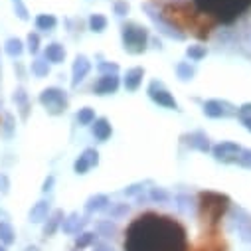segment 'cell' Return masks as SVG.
<instances>
[{
	"label": "cell",
	"instance_id": "f546056e",
	"mask_svg": "<svg viewBox=\"0 0 251 251\" xmlns=\"http://www.w3.org/2000/svg\"><path fill=\"white\" fill-rule=\"evenodd\" d=\"M0 241L4 245L14 243V227L8 222H0Z\"/></svg>",
	"mask_w": 251,
	"mask_h": 251
},
{
	"label": "cell",
	"instance_id": "d4e9b609",
	"mask_svg": "<svg viewBox=\"0 0 251 251\" xmlns=\"http://www.w3.org/2000/svg\"><path fill=\"white\" fill-rule=\"evenodd\" d=\"M32 74L36 77H46L50 74V64H48V59L46 57H36L32 61Z\"/></svg>",
	"mask_w": 251,
	"mask_h": 251
},
{
	"label": "cell",
	"instance_id": "2e32d148",
	"mask_svg": "<svg viewBox=\"0 0 251 251\" xmlns=\"http://www.w3.org/2000/svg\"><path fill=\"white\" fill-rule=\"evenodd\" d=\"M174 206L182 216H192L196 212V204H194V198L190 194H178L174 198Z\"/></svg>",
	"mask_w": 251,
	"mask_h": 251
},
{
	"label": "cell",
	"instance_id": "5bb4252c",
	"mask_svg": "<svg viewBox=\"0 0 251 251\" xmlns=\"http://www.w3.org/2000/svg\"><path fill=\"white\" fill-rule=\"evenodd\" d=\"M184 141H186V145L190 147V149L200 151V152H208V151L212 149V147H210V139H208V135H206L204 131L188 133V135L184 137Z\"/></svg>",
	"mask_w": 251,
	"mask_h": 251
},
{
	"label": "cell",
	"instance_id": "f35d334b",
	"mask_svg": "<svg viewBox=\"0 0 251 251\" xmlns=\"http://www.w3.org/2000/svg\"><path fill=\"white\" fill-rule=\"evenodd\" d=\"M97 70L101 72V75H107V74H117L119 72V66L113 64V61H101L97 66Z\"/></svg>",
	"mask_w": 251,
	"mask_h": 251
},
{
	"label": "cell",
	"instance_id": "ab89813d",
	"mask_svg": "<svg viewBox=\"0 0 251 251\" xmlns=\"http://www.w3.org/2000/svg\"><path fill=\"white\" fill-rule=\"evenodd\" d=\"M28 50H30V53H38L40 51V36L38 34H28Z\"/></svg>",
	"mask_w": 251,
	"mask_h": 251
},
{
	"label": "cell",
	"instance_id": "484cf974",
	"mask_svg": "<svg viewBox=\"0 0 251 251\" xmlns=\"http://www.w3.org/2000/svg\"><path fill=\"white\" fill-rule=\"evenodd\" d=\"M4 51H6L10 57H18V55H22V51H24V44H22V40H18V38H10V40H6V44H4Z\"/></svg>",
	"mask_w": 251,
	"mask_h": 251
},
{
	"label": "cell",
	"instance_id": "8992f818",
	"mask_svg": "<svg viewBox=\"0 0 251 251\" xmlns=\"http://www.w3.org/2000/svg\"><path fill=\"white\" fill-rule=\"evenodd\" d=\"M143 10L147 12V16L152 20V24L158 28V32L162 34V36H166V38H170V40H184L186 38V34L184 32H180V28L178 26H174V24H170L152 4H149V2H145L143 4Z\"/></svg>",
	"mask_w": 251,
	"mask_h": 251
},
{
	"label": "cell",
	"instance_id": "9c48e42d",
	"mask_svg": "<svg viewBox=\"0 0 251 251\" xmlns=\"http://www.w3.org/2000/svg\"><path fill=\"white\" fill-rule=\"evenodd\" d=\"M212 152H214L216 160H220V162H224V164H235V162H237V156H239V152H241V147H239L237 143L224 141V143L216 145V147L212 149Z\"/></svg>",
	"mask_w": 251,
	"mask_h": 251
},
{
	"label": "cell",
	"instance_id": "ba28073f",
	"mask_svg": "<svg viewBox=\"0 0 251 251\" xmlns=\"http://www.w3.org/2000/svg\"><path fill=\"white\" fill-rule=\"evenodd\" d=\"M202 111L210 119H227V117L237 115V109L229 101H224V99H210V101H206Z\"/></svg>",
	"mask_w": 251,
	"mask_h": 251
},
{
	"label": "cell",
	"instance_id": "30bf717a",
	"mask_svg": "<svg viewBox=\"0 0 251 251\" xmlns=\"http://www.w3.org/2000/svg\"><path fill=\"white\" fill-rule=\"evenodd\" d=\"M97 162H99V152L95 149H85L79 154V158L74 162V170L77 174H87L91 166H97Z\"/></svg>",
	"mask_w": 251,
	"mask_h": 251
},
{
	"label": "cell",
	"instance_id": "ee69618b",
	"mask_svg": "<svg viewBox=\"0 0 251 251\" xmlns=\"http://www.w3.org/2000/svg\"><path fill=\"white\" fill-rule=\"evenodd\" d=\"M12 123H14L12 115H6V117H4V127H6V137H12Z\"/></svg>",
	"mask_w": 251,
	"mask_h": 251
},
{
	"label": "cell",
	"instance_id": "681fc988",
	"mask_svg": "<svg viewBox=\"0 0 251 251\" xmlns=\"http://www.w3.org/2000/svg\"><path fill=\"white\" fill-rule=\"evenodd\" d=\"M0 251H6V247H4V245H0Z\"/></svg>",
	"mask_w": 251,
	"mask_h": 251
},
{
	"label": "cell",
	"instance_id": "d6986e66",
	"mask_svg": "<svg viewBox=\"0 0 251 251\" xmlns=\"http://www.w3.org/2000/svg\"><path fill=\"white\" fill-rule=\"evenodd\" d=\"M44 57L50 61V64H61V61L66 59V50H64V46H59V44L53 42V44L46 46Z\"/></svg>",
	"mask_w": 251,
	"mask_h": 251
},
{
	"label": "cell",
	"instance_id": "8d00e7d4",
	"mask_svg": "<svg viewBox=\"0 0 251 251\" xmlns=\"http://www.w3.org/2000/svg\"><path fill=\"white\" fill-rule=\"evenodd\" d=\"M77 121H79V125H93V121H95V111H93L91 107H83V109H79V113H77Z\"/></svg>",
	"mask_w": 251,
	"mask_h": 251
},
{
	"label": "cell",
	"instance_id": "836d02e7",
	"mask_svg": "<svg viewBox=\"0 0 251 251\" xmlns=\"http://www.w3.org/2000/svg\"><path fill=\"white\" fill-rule=\"evenodd\" d=\"M89 28L93 30V32H103L105 28H107V18L103 16V14H91V18H89Z\"/></svg>",
	"mask_w": 251,
	"mask_h": 251
},
{
	"label": "cell",
	"instance_id": "4fadbf2b",
	"mask_svg": "<svg viewBox=\"0 0 251 251\" xmlns=\"http://www.w3.org/2000/svg\"><path fill=\"white\" fill-rule=\"evenodd\" d=\"M233 226L243 241H251V216H247L243 210L233 212Z\"/></svg>",
	"mask_w": 251,
	"mask_h": 251
},
{
	"label": "cell",
	"instance_id": "74e56055",
	"mask_svg": "<svg viewBox=\"0 0 251 251\" xmlns=\"http://www.w3.org/2000/svg\"><path fill=\"white\" fill-rule=\"evenodd\" d=\"M235 164H239V166H243V168H249L251 170V149H241V152H239V156H237V162Z\"/></svg>",
	"mask_w": 251,
	"mask_h": 251
},
{
	"label": "cell",
	"instance_id": "5b68a950",
	"mask_svg": "<svg viewBox=\"0 0 251 251\" xmlns=\"http://www.w3.org/2000/svg\"><path fill=\"white\" fill-rule=\"evenodd\" d=\"M40 103L50 115H61L68 109V95L59 87H48L40 93Z\"/></svg>",
	"mask_w": 251,
	"mask_h": 251
},
{
	"label": "cell",
	"instance_id": "60d3db41",
	"mask_svg": "<svg viewBox=\"0 0 251 251\" xmlns=\"http://www.w3.org/2000/svg\"><path fill=\"white\" fill-rule=\"evenodd\" d=\"M14 10H16V16L20 20H28V10L26 6L22 4V0H14Z\"/></svg>",
	"mask_w": 251,
	"mask_h": 251
},
{
	"label": "cell",
	"instance_id": "7a4b0ae2",
	"mask_svg": "<svg viewBox=\"0 0 251 251\" xmlns=\"http://www.w3.org/2000/svg\"><path fill=\"white\" fill-rule=\"evenodd\" d=\"M194 4L198 10L216 16L222 22H233L251 6V0H194Z\"/></svg>",
	"mask_w": 251,
	"mask_h": 251
},
{
	"label": "cell",
	"instance_id": "ac0fdd59",
	"mask_svg": "<svg viewBox=\"0 0 251 251\" xmlns=\"http://www.w3.org/2000/svg\"><path fill=\"white\" fill-rule=\"evenodd\" d=\"M48 214H50V200H40L30 210V222L32 224H40V222L48 220Z\"/></svg>",
	"mask_w": 251,
	"mask_h": 251
},
{
	"label": "cell",
	"instance_id": "e575fe53",
	"mask_svg": "<svg viewBox=\"0 0 251 251\" xmlns=\"http://www.w3.org/2000/svg\"><path fill=\"white\" fill-rule=\"evenodd\" d=\"M97 231H99V235H103V237H115V233H117V226L111 224V220H107V222H99V224H97Z\"/></svg>",
	"mask_w": 251,
	"mask_h": 251
},
{
	"label": "cell",
	"instance_id": "f6af8a7d",
	"mask_svg": "<svg viewBox=\"0 0 251 251\" xmlns=\"http://www.w3.org/2000/svg\"><path fill=\"white\" fill-rule=\"evenodd\" d=\"M53 182H55V178H53V176H48V178L44 180L42 190H44V192H50V190H51V186H53Z\"/></svg>",
	"mask_w": 251,
	"mask_h": 251
},
{
	"label": "cell",
	"instance_id": "f1b7e54d",
	"mask_svg": "<svg viewBox=\"0 0 251 251\" xmlns=\"http://www.w3.org/2000/svg\"><path fill=\"white\" fill-rule=\"evenodd\" d=\"M237 117L241 121L243 127L251 133V103H243L239 109H237Z\"/></svg>",
	"mask_w": 251,
	"mask_h": 251
},
{
	"label": "cell",
	"instance_id": "3957f363",
	"mask_svg": "<svg viewBox=\"0 0 251 251\" xmlns=\"http://www.w3.org/2000/svg\"><path fill=\"white\" fill-rule=\"evenodd\" d=\"M198 206H200V216L204 218V222L216 224L229 208V198L218 192H202Z\"/></svg>",
	"mask_w": 251,
	"mask_h": 251
},
{
	"label": "cell",
	"instance_id": "6da1fadb",
	"mask_svg": "<svg viewBox=\"0 0 251 251\" xmlns=\"http://www.w3.org/2000/svg\"><path fill=\"white\" fill-rule=\"evenodd\" d=\"M127 251H186L184 227L168 216H139L127 229Z\"/></svg>",
	"mask_w": 251,
	"mask_h": 251
},
{
	"label": "cell",
	"instance_id": "b9f144b4",
	"mask_svg": "<svg viewBox=\"0 0 251 251\" xmlns=\"http://www.w3.org/2000/svg\"><path fill=\"white\" fill-rule=\"evenodd\" d=\"M8 192H10V178L0 172V194H8Z\"/></svg>",
	"mask_w": 251,
	"mask_h": 251
},
{
	"label": "cell",
	"instance_id": "7c38bea8",
	"mask_svg": "<svg viewBox=\"0 0 251 251\" xmlns=\"http://www.w3.org/2000/svg\"><path fill=\"white\" fill-rule=\"evenodd\" d=\"M91 72V61L85 57V55H77L75 57V61H74V68H72V85L75 87V85H79L85 77H87V74Z\"/></svg>",
	"mask_w": 251,
	"mask_h": 251
},
{
	"label": "cell",
	"instance_id": "7dc6e473",
	"mask_svg": "<svg viewBox=\"0 0 251 251\" xmlns=\"http://www.w3.org/2000/svg\"><path fill=\"white\" fill-rule=\"evenodd\" d=\"M24 251H40V247H36V245H28Z\"/></svg>",
	"mask_w": 251,
	"mask_h": 251
},
{
	"label": "cell",
	"instance_id": "d590c367",
	"mask_svg": "<svg viewBox=\"0 0 251 251\" xmlns=\"http://www.w3.org/2000/svg\"><path fill=\"white\" fill-rule=\"evenodd\" d=\"M95 233L93 231H83V233H79L77 235V239H75V247L77 249H85V247H89L93 241H95Z\"/></svg>",
	"mask_w": 251,
	"mask_h": 251
},
{
	"label": "cell",
	"instance_id": "cb8c5ba5",
	"mask_svg": "<svg viewBox=\"0 0 251 251\" xmlns=\"http://www.w3.org/2000/svg\"><path fill=\"white\" fill-rule=\"evenodd\" d=\"M129 206L127 204H109L107 206V220H121L129 214Z\"/></svg>",
	"mask_w": 251,
	"mask_h": 251
},
{
	"label": "cell",
	"instance_id": "4316f807",
	"mask_svg": "<svg viewBox=\"0 0 251 251\" xmlns=\"http://www.w3.org/2000/svg\"><path fill=\"white\" fill-rule=\"evenodd\" d=\"M176 74H178L180 81H190L196 72H194V68L190 64H188V61H180V64L176 66Z\"/></svg>",
	"mask_w": 251,
	"mask_h": 251
},
{
	"label": "cell",
	"instance_id": "277c9868",
	"mask_svg": "<svg viewBox=\"0 0 251 251\" xmlns=\"http://www.w3.org/2000/svg\"><path fill=\"white\" fill-rule=\"evenodd\" d=\"M123 48L127 50L129 53H143L149 46V32L147 28L129 22L123 26Z\"/></svg>",
	"mask_w": 251,
	"mask_h": 251
},
{
	"label": "cell",
	"instance_id": "7402d4cb",
	"mask_svg": "<svg viewBox=\"0 0 251 251\" xmlns=\"http://www.w3.org/2000/svg\"><path fill=\"white\" fill-rule=\"evenodd\" d=\"M14 103L20 109V117L26 121L28 119V111H30V103H28V93H26L24 87H18L14 91Z\"/></svg>",
	"mask_w": 251,
	"mask_h": 251
},
{
	"label": "cell",
	"instance_id": "52a82bcc",
	"mask_svg": "<svg viewBox=\"0 0 251 251\" xmlns=\"http://www.w3.org/2000/svg\"><path fill=\"white\" fill-rule=\"evenodd\" d=\"M149 97L156 103V105H160V107H166V109H178V103H176V99L172 97V93L162 85V81H158V79H152L151 83H149Z\"/></svg>",
	"mask_w": 251,
	"mask_h": 251
},
{
	"label": "cell",
	"instance_id": "603a6c76",
	"mask_svg": "<svg viewBox=\"0 0 251 251\" xmlns=\"http://www.w3.org/2000/svg\"><path fill=\"white\" fill-rule=\"evenodd\" d=\"M61 220H64V212H61V210H55L51 216H48V222H46V226H44V235H46V237L53 235L55 229L61 226Z\"/></svg>",
	"mask_w": 251,
	"mask_h": 251
},
{
	"label": "cell",
	"instance_id": "bcb514c9",
	"mask_svg": "<svg viewBox=\"0 0 251 251\" xmlns=\"http://www.w3.org/2000/svg\"><path fill=\"white\" fill-rule=\"evenodd\" d=\"M93 251H115V249L111 245H107V243H99V245H95Z\"/></svg>",
	"mask_w": 251,
	"mask_h": 251
},
{
	"label": "cell",
	"instance_id": "8fae6325",
	"mask_svg": "<svg viewBox=\"0 0 251 251\" xmlns=\"http://www.w3.org/2000/svg\"><path fill=\"white\" fill-rule=\"evenodd\" d=\"M119 83L121 81H119L117 74H107V75H101L95 81L93 91H95V95H111V93H115L119 89Z\"/></svg>",
	"mask_w": 251,
	"mask_h": 251
},
{
	"label": "cell",
	"instance_id": "ffe728a7",
	"mask_svg": "<svg viewBox=\"0 0 251 251\" xmlns=\"http://www.w3.org/2000/svg\"><path fill=\"white\" fill-rule=\"evenodd\" d=\"M109 204H111V202H109V196H107V194H95V196H91V198L87 200V204H85V212H87V214L103 212V210H107Z\"/></svg>",
	"mask_w": 251,
	"mask_h": 251
},
{
	"label": "cell",
	"instance_id": "d6a6232c",
	"mask_svg": "<svg viewBox=\"0 0 251 251\" xmlns=\"http://www.w3.org/2000/svg\"><path fill=\"white\" fill-rule=\"evenodd\" d=\"M149 198H151V202H154V204H166V202L170 200V194L164 190V188H152L151 194H149Z\"/></svg>",
	"mask_w": 251,
	"mask_h": 251
},
{
	"label": "cell",
	"instance_id": "1f68e13d",
	"mask_svg": "<svg viewBox=\"0 0 251 251\" xmlns=\"http://www.w3.org/2000/svg\"><path fill=\"white\" fill-rule=\"evenodd\" d=\"M206 53H208V50H206L204 46H188V48H186V55L190 57L192 61H200V59H204Z\"/></svg>",
	"mask_w": 251,
	"mask_h": 251
},
{
	"label": "cell",
	"instance_id": "7bdbcfd3",
	"mask_svg": "<svg viewBox=\"0 0 251 251\" xmlns=\"http://www.w3.org/2000/svg\"><path fill=\"white\" fill-rule=\"evenodd\" d=\"M127 12H129V4H127V2H123V0L115 2V14H117V16H125Z\"/></svg>",
	"mask_w": 251,
	"mask_h": 251
},
{
	"label": "cell",
	"instance_id": "c3c4849f",
	"mask_svg": "<svg viewBox=\"0 0 251 251\" xmlns=\"http://www.w3.org/2000/svg\"><path fill=\"white\" fill-rule=\"evenodd\" d=\"M200 251H220V249H210V247H206V249H200Z\"/></svg>",
	"mask_w": 251,
	"mask_h": 251
},
{
	"label": "cell",
	"instance_id": "4dcf8cb0",
	"mask_svg": "<svg viewBox=\"0 0 251 251\" xmlns=\"http://www.w3.org/2000/svg\"><path fill=\"white\" fill-rule=\"evenodd\" d=\"M151 184H152V180L135 182V184H131V186L125 188L123 194H125V196H141V192H145V188H147V186H151Z\"/></svg>",
	"mask_w": 251,
	"mask_h": 251
},
{
	"label": "cell",
	"instance_id": "9a60e30c",
	"mask_svg": "<svg viewBox=\"0 0 251 251\" xmlns=\"http://www.w3.org/2000/svg\"><path fill=\"white\" fill-rule=\"evenodd\" d=\"M87 224V218H81L77 212H72L70 216H64V220H61V229H64V233H79Z\"/></svg>",
	"mask_w": 251,
	"mask_h": 251
},
{
	"label": "cell",
	"instance_id": "44dd1931",
	"mask_svg": "<svg viewBox=\"0 0 251 251\" xmlns=\"http://www.w3.org/2000/svg\"><path fill=\"white\" fill-rule=\"evenodd\" d=\"M93 137H95L97 141H101V143L111 137V123H109L105 117L93 121Z\"/></svg>",
	"mask_w": 251,
	"mask_h": 251
},
{
	"label": "cell",
	"instance_id": "e0dca14e",
	"mask_svg": "<svg viewBox=\"0 0 251 251\" xmlns=\"http://www.w3.org/2000/svg\"><path fill=\"white\" fill-rule=\"evenodd\" d=\"M143 77H145V70L143 68H131L125 75V89L127 91H137L143 83Z\"/></svg>",
	"mask_w": 251,
	"mask_h": 251
},
{
	"label": "cell",
	"instance_id": "83f0119b",
	"mask_svg": "<svg viewBox=\"0 0 251 251\" xmlns=\"http://www.w3.org/2000/svg\"><path fill=\"white\" fill-rule=\"evenodd\" d=\"M55 24H57V18L53 14H40L36 18V28L38 30H51V28H55Z\"/></svg>",
	"mask_w": 251,
	"mask_h": 251
}]
</instances>
